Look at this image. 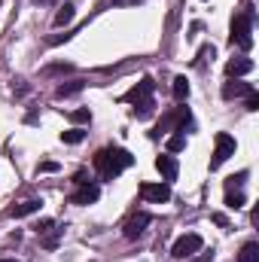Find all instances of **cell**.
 <instances>
[{
	"label": "cell",
	"mask_w": 259,
	"mask_h": 262,
	"mask_svg": "<svg viewBox=\"0 0 259 262\" xmlns=\"http://www.w3.org/2000/svg\"><path fill=\"white\" fill-rule=\"evenodd\" d=\"M76 186H79V189H76V192H73V198H70L73 204H95V201L101 198V186H98V183L82 180V183H76Z\"/></svg>",
	"instance_id": "cell-8"
},
{
	"label": "cell",
	"mask_w": 259,
	"mask_h": 262,
	"mask_svg": "<svg viewBox=\"0 0 259 262\" xmlns=\"http://www.w3.org/2000/svg\"><path fill=\"white\" fill-rule=\"evenodd\" d=\"M229 43L238 49H250L253 46V12L244 9L238 15H232V28H229Z\"/></svg>",
	"instance_id": "cell-3"
},
{
	"label": "cell",
	"mask_w": 259,
	"mask_h": 262,
	"mask_svg": "<svg viewBox=\"0 0 259 262\" xmlns=\"http://www.w3.org/2000/svg\"><path fill=\"white\" fill-rule=\"evenodd\" d=\"M73 15H76V6H73V3L67 0L64 6H61V9L55 12V28H67V25L73 21Z\"/></svg>",
	"instance_id": "cell-14"
},
{
	"label": "cell",
	"mask_w": 259,
	"mask_h": 262,
	"mask_svg": "<svg viewBox=\"0 0 259 262\" xmlns=\"http://www.w3.org/2000/svg\"><path fill=\"white\" fill-rule=\"evenodd\" d=\"M238 262H259V244L256 241H247L238 253Z\"/></svg>",
	"instance_id": "cell-16"
},
{
	"label": "cell",
	"mask_w": 259,
	"mask_h": 262,
	"mask_svg": "<svg viewBox=\"0 0 259 262\" xmlns=\"http://www.w3.org/2000/svg\"><path fill=\"white\" fill-rule=\"evenodd\" d=\"M61 232H64V229H55V226H52V232H43V247H49V250H52V247H58Z\"/></svg>",
	"instance_id": "cell-20"
},
{
	"label": "cell",
	"mask_w": 259,
	"mask_h": 262,
	"mask_svg": "<svg viewBox=\"0 0 259 262\" xmlns=\"http://www.w3.org/2000/svg\"><path fill=\"white\" fill-rule=\"evenodd\" d=\"M0 262H15V259H0Z\"/></svg>",
	"instance_id": "cell-30"
},
{
	"label": "cell",
	"mask_w": 259,
	"mask_h": 262,
	"mask_svg": "<svg viewBox=\"0 0 259 262\" xmlns=\"http://www.w3.org/2000/svg\"><path fill=\"white\" fill-rule=\"evenodd\" d=\"M131 165H134V156L122 146H104L95 152V171L101 174V180H116Z\"/></svg>",
	"instance_id": "cell-1"
},
{
	"label": "cell",
	"mask_w": 259,
	"mask_h": 262,
	"mask_svg": "<svg viewBox=\"0 0 259 262\" xmlns=\"http://www.w3.org/2000/svg\"><path fill=\"white\" fill-rule=\"evenodd\" d=\"M253 70V61L250 58H232L229 64H226V73L235 79V76H244V73H250Z\"/></svg>",
	"instance_id": "cell-13"
},
{
	"label": "cell",
	"mask_w": 259,
	"mask_h": 262,
	"mask_svg": "<svg viewBox=\"0 0 259 262\" xmlns=\"http://www.w3.org/2000/svg\"><path fill=\"white\" fill-rule=\"evenodd\" d=\"M226 204H229L232 210H238V207L247 204V198H244V192H235V189H232V192H226Z\"/></svg>",
	"instance_id": "cell-21"
},
{
	"label": "cell",
	"mask_w": 259,
	"mask_h": 262,
	"mask_svg": "<svg viewBox=\"0 0 259 262\" xmlns=\"http://www.w3.org/2000/svg\"><path fill=\"white\" fill-rule=\"evenodd\" d=\"M153 92H156V82L149 79V76H143L137 85H131L128 92L122 95V101L125 104H134V116L137 119H149L153 116Z\"/></svg>",
	"instance_id": "cell-2"
},
{
	"label": "cell",
	"mask_w": 259,
	"mask_h": 262,
	"mask_svg": "<svg viewBox=\"0 0 259 262\" xmlns=\"http://www.w3.org/2000/svg\"><path fill=\"white\" fill-rule=\"evenodd\" d=\"M171 92H174V98H177V101H186V98H189V82H186V76H174Z\"/></svg>",
	"instance_id": "cell-17"
},
{
	"label": "cell",
	"mask_w": 259,
	"mask_h": 262,
	"mask_svg": "<svg viewBox=\"0 0 259 262\" xmlns=\"http://www.w3.org/2000/svg\"><path fill=\"white\" fill-rule=\"evenodd\" d=\"M82 137H85V131H79V128L61 131V140H64V143H82Z\"/></svg>",
	"instance_id": "cell-23"
},
{
	"label": "cell",
	"mask_w": 259,
	"mask_h": 262,
	"mask_svg": "<svg viewBox=\"0 0 259 262\" xmlns=\"http://www.w3.org/2000/svg\"><path fill=\"white\" fill-rule=\"evenodd\" d=\"M235 149H238V143H235V137L232 134H226V131H220L217 137H213V156H210V171H217L223 162H229L232 156H235Z\"/></svg>",
	"instance_id": "cell-5"
},
{
	"label": "cell",
	"mask_w": 259,
	"mask_h": 262,
	"mask_svg": "<svg viewBox=\"0 0 259 262\" xmlns=\"http://www.w3.org/2000/svg\"><path fill=\"white\" fill-rule=\"evenodd\" d=\"M149 223H153V216H149V213H134L128 223H125V229H122V232H125V238H128V241H134V238H140V235L146 232V226H149Z\"/></svg>",
	"instance_id": "cell-9"
},
{
	"label": "cell",
	"mask_w": 259,
	"mask_h": 262,
	"mask_svg": "<svg viewBox=\"0 0 259 262\" xmlns=\"http://www.w3.org/2000/svg\"><path fill=\"white\" fill-rule=\"evenodd\" d=\"M113 3H119V6H137L140 0H113Z\"/></svg>",
	"instance_id": "cell-28"
},
{
	"label": "cell",
	"mask_w": 259,
	"mask_h": 262,
	"mask_svg": "<svg viewBox=\"0 0 259 262\" xmlns=\"http://www.w3.org/2000/svg\"><path fill=\"white\" fill-rule=\"evenodd\" d=\"M244 180H247V171H238V174H232V177L226 180V192H232V189H238V192H241Z\"/></svg>",
	"instance_id": "cell-19"
},
{
	"label": "cell",
	"mask_w": 259,
	"mask_h": 262,
	"mask_svg": "<svg viewBox=\"0 0 259 262\" xmlns=\"http://www.w3.org/2000/svg\"><path fill=\"white\" fill-rule=\"evenodd\" d=\"M70 70H73L70 64H49L46 67V73H70Z\"/></svg>",
	"instance_id": "cell-26"
},
{
	"label": "cell",
	"mask_w": 259,
	"mask_h": 262,
	"mask_svg": "<svg viewBox=\"0 0 259 262\" xmlns=\"http://www.w3.org/2000/svg\"><path fill=\"white\" fill-rule=\"evenodd\" d=\"M82 89H85V82H82V79H70V82H64V85H58V89H55V95H58V98H73V95H79Z\"/></svg>",
	"instance_id": "cell-15"
},
{
	"label": "cell",
	"mask_w": 259,
	"mask_h": 262,
	"mask_svg": "<svg viewBox=\"0 0 259 262\" xmlns=\"http://www.w3.org/2000/svg\"><path fill=\"white\" fill-rule=\"evenodd\" d=\"M34 3H55V0H34Z\"/></svg>",
	"instance_id": "cell-29"
},
{
	"label": "cell",
	"mask_w": 259,
	"mask_h": 262,
	"mask_svg": "<svg viewBox=\"0 0 259 262\" xmlns=\"http://www.w3.org/2000/svg\"><path fill=\"white\" fill-rule=\"evenodd\" d=\"M40 171H43V174H52V171H58V165H55V162H40V165H37V174H40Z\"/></svg>",
	"instance_id": "cell-25"
},
{
	"label": "cell",
	"mask_w": 259,
	"mask_h": 262,
	"mask_svg": "<svg viewBox=\"0 0 259 262\" xmlns=\"http://www.w3.org/2000/svg\"><path fill=\"white\" fill-rule=\"evenodd\" d=\"M250 92H253V85H250V82H238V79L223 85V98H226V101H232V98H247Z\"/></svg>",
	"instance_id": "cell-11"
},
{
	"label": "cell",
	"mask_w": 259,
	"mask_h": 262,
	"mask_svg": "<svg viewBox=\"0 0 259 262\" xmlns=\"http://www.w3.org/2000/svg\"><path fill=\"white\" fill-rule=\"evenodd\" d=\"M140 198L153 201V204H162V201L171 198V186L168 183H140Z\"/></svg>",
	"instance_id": "cell-7"
},
{
	"label": "cell",
	"mask_w": 259,
	"mask_h": 262,
	"mask_svg": "<svg viewBox=\"0 0 259 262\" xmlns=\"http://www.w3.org/2000/svg\"><path fill=\"white\" fill-rule=\"evenodd\" d=\"M247 110H250V113H256V110H259V95H256V92H250V95H247Z\"/></svg>",
	"instance_id": "cell-24"
},
{
	"label": "cell",
	"mask_w": 259,
	"mask_h": 262,
	"mask_svg": "<svg viewBox=\"0 0 259 262\" xmlns=\"http://www.w3.org/2000/svg\"><path fill=\"white\" fill-rule=\"evenodd\" d=\"M40 204H43L40 198H28V201H21V204L9 207V216H15V220H18V216H31V213H37V210H40Z\"/></svg>",
	"instance_id": "cell-12"
},
{
	"label": "cell",
	"mask_w": 259,
	"mask_h": 262,
	"mask_svg": "<svg viewBox=\"0 0 259 262\" xmlns=\"http://www.w3.org/2000/svg\"><path fill=\"white\" fill-rule=\"evenodd\" d=\"M156 168H159V174L165 177V180H177V174H180V165H177V159L168 152V156H159L156 159Z\"/></svg>",
	"instance_id": "cell-10"
},
{
	"label": "cell",
	"mask_w": 259,
	"mask_h": 262,
	"mask_svg": "<svg viewBox=\"0 0 259 262\" xmlns=\"http://www.w3.org/2000/svg\"><path fill=\"white\" fill-rule=\"evenodd\" d=\"M201 247H204L201 235H195V232H189V235H183V238H177V241H174V247H171V256H174V259H186V256H192V253H198Z\"/></svg>",
	"instance_id": "cell-6"
},
{
	"label": "cell",
	"mask_w": 259,
	"mask_h": 262,
	"mask_svg": "<svg viewBox=\"0 0 259 262\" xmlns=\"http://www.w3.org/2000/svg\"><path fill=\"white\" fill-rule=\"evenodd\" d=\"M183 149H186V134H180V131L171 134L168 137V152H183Z\"/></svg>",
	"instance_id": "cell-18"
},
{
	"label": "cell",
	"mask_w": 259,
	"mask_h": 262,
	"mask_svg": "<svg viewBox=\"0 0 259 262\" xmlns=\"http://www.w3.org/2000/svg\"><path fill=\"white\" fill-rule=\"evenodd\" d=\"M52 226H55V223H52V220H40V223H37V226H34V229H37V235H43V232H49V229H52Z\"/></svg>",
	"instance_id": "cell-27"
},
{
	"label": "cell",
	"mask_w": 259,
	"mask_h": 262,
	"mask_svg": "<svg viewBox=\"0 0 259 262\" xmlns=\"http://www.w3.org/2000/svg\"><path fill=\"white\" fill-rule=\"evenodd\" d=\"M189 122H192L189 110H186V107H174L171 113H165V116L159 119V125H156V134H168V131H180V134H186Z\"/></svg>",
	"instance_id": "cell-4"
},
{
	"label": "cell",
	"mask_w": 259,
	"mask_h": 262,
	"mask_svg": "<svg viewBox=\"0 0 259 262\" xmlns=\"http://www.w3.org/2000/svg\"><path fill=\"white\" fill-rule=\"evenodd\" d=\"M70 122H76V125H82V122H92V110H89V107H79V110H73V113H70Z\"/></svg>",
	"instance_id": "cell-22"
}]
</instances>
